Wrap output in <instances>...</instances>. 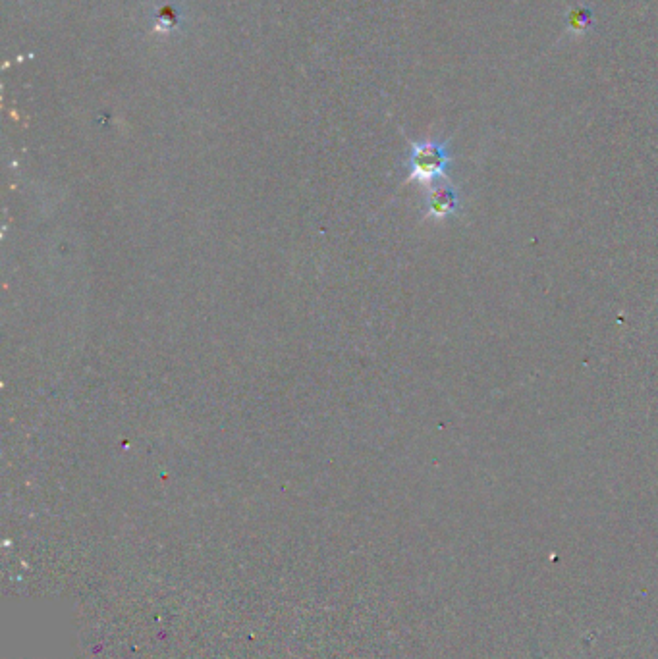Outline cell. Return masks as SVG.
Here are the masks:
<instances>
[{"instance_id":"3","label":"cell","mask_w":658,"mask_h":659,"mask_svg":"<svg viewBox=\"0 0 658 659\" xmlns=\"http://www.w3.org/2000/svg\"><path fill=\"white\" fill-rule=\"evenodd\" d=\"M574 27H581V31H583V27L589 26V12H574Z\"/></svg>"},{"instance_id":"2","label":"cell","mask_w":658,"mask_h":659,"mask_svg":"<svg viewBox=\"0 0 658 659\" xmlns=\"http://www.w3.org/2000/svg\"><path fill=\"white\" fill-rule=\"evenodd\" d=\"M458 211V193L450 185H435L427 195V216L446 218Z\"/></svg>"},{"instance_id":"1","label":"cell","mask_w":658,"mask_h":659,"mask_svg":"<svg viewBox=\"0 0 658 659\" xmlns=\"http://www.w3.org/2000/svg\"><path fill=\"white\" fill-rule=\"evenodd\" d=\"M448 166H450V153L446 143L440 141L413 143L408 157V170H410L408 180L433 185L446 174Z\"/></svg>"}]
</instances>
